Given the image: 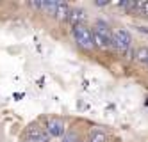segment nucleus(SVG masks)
Segmentation results:
<instances>
[{"instance_id":"f257e3e1","label":"nucleus","mask_w":148,"mask_h":142,"mask_svg":"<svg viewBox=\"0 0 148 142\" xmlns=\"http://www.w3.org/2000/svg\"><path fill=\"white\" fill-rule=\"evenodd\" d=\"M73 37H75L77 41V45L84 50H91L95 46V43H93V34H91V30L86 27V25H75L73 27Z\"/></svg>"},{"instance_id":"f03ea898","label":"nucleus","mask_w":148,"mask_h":142,"mask_svg":"<svg viewBox=\"0 0 148 142\" xmlns=\"http://www.w3.org/2000/svg\"><path fill=\"white\" fill-rule=\"evenodd\" d=\"M130 43H132V37L125 29H118L112 32V46L118 48L120 52L130 50Z\"/></svg>"},{"instance_id":"7ed1b4c3","label":"nucleus","mask_w":148,"mask_h":142,"mask_svg":"<svg viewBox=\"0 0 148 142\" xmlns=\"http://www.w3.org/2000/svg\"><path fill=\"white\" fill-rule=\"evenodd\" d=\"M64 132H66V126H64V123L61 121V119H50L48 121V124H47V133L50 135V137H61V135H64Z\"/></svg>"},{"instance_id":"20e7f679","label":"nucleus","mask_w":148,"mask_h":142,"mask_svg":"<svg viewBox=\"0 0 148 142\" xmlns=\"http://www.w3.org/2000/svg\"><path fill=\"white\" fill-rule=\"evenodd\" d=\"M27 140H30V142H48V133L41 132V128H38V126H32V128H29Z\"/></svg>"},{"instance_id":"39448f33","label":"nucleus","mask_w":148,"mask_h":142,"mask_svg":"<svg viewBox=\"0 0 148 142\" xmlns=\"http://www.w3.org/2000/svg\"><path fill=\"white\" fill-rule=\"evenodd\" d=\"M86 18V14H84L82 9H71L70 11V16H68V21L75 27V25H80V21Z\"/></svg>"},{"instance_id":"423d86ee","label":"nucleus","mask_w":148,"mask_h":142,"mask_svg":"<svg viewBox=\"0 0 148 142\" xmlns=\"http://www.w3.org/2000/svg\"><path fill=\"white\" fill-rule=\"evenodd\" d=\"M70 7H68V4H64V2H57V11H56V18L57 20H61V21H64V20H68V16H70Z\"/></svg>"},{"instance_id":"0eeeda50","label":"nucleus","mask_w":148,"mask_h":142,"mask_svg":"<svg viewBox=\"0 0 148 142\" xmlns=\"http://www.w3.org/2000/svg\"><path fill=\"white\" fill-rule=\"evenodd\" d=\"M93 34V43H95V46H98V48H102V50H107L109 46H112V43L111 41H107L105 37H102L100 34H97V32H91Z\"/></svg>"},{"instance_id":"6e6552de","label":"nucleus","mask_w":148,"mask_h":142,"mask_svg":"<svg viewBox=\"0 0 148 142\" xmlns=\"http://www.w3.org/2000/svg\"><path fill=\"white\" fill-rule=\"evenodd\" d=\"M41 11H43L45 14H52L56 16V11H57V2H54V0H47V2H41Z\"/></svg>"},{"instance_id":"1a4fd4ad","label":"nucleus","mask_w":148,"mask_h":142,"mask_svg":"<svg viewBox=\"0 0 148 142\" xmlns=\"http://www.w3.org/2000/svg\"><path fill=\"white\" fill-rule=\"evenodd\" d=\"M89 142H107V135L100 130H95V132L89 135Z\"/></svg>"},{"instance_id":"9d476101","label":"nucleus","mask_w":148,"mask_h":142,"mask_svg":"<svg viewBox=\"0 0 148 142\" xmlns=\"http://www.w3.org/2000/svg\"><path fill=\"white\" fill-rule=\"evenodd\" d=\"M136 59L146 64V59H148V48H137V50H136Z\"/></svg>"},{"instance_id":"9b49d317","label":"nucleus","mask_w":148,"mask_h":142,"mask_svg":"<svg viewBox=\"0 0 148 142\" xmlns=\"http://www.w3.org/2000/svg\"><path fill=\"white\" fill-rule=\"evenodd\" d=\"M62 142H79V137H77L75 133H64Z\"/></svg>"},{"instance_id":"f8f14e48","label":"nucleus","mask_w":148,"mask_h":142,"mask_svg":"<svg viewBox=\"0 0 148 142\" xmlns=\"http://www.w3.org/2000/svg\"><path fill=\"white\" fill-rule=\"evenodd\" d=\"M137 11H141L143 14H148V2H137Z\"/></svg>"},{"instance_id":"ddd939ff","label":"nucleus","mask_w":148,"mask_h":142,"mask_svg":"<svg viewBox=\"0 0 148 142\" xmlns=\"http://www.w3.org/2000/svg\"><path fill=\"white\" fill-rule=\"evenodd\" d=\"M109 4V0H98L97 2V5H107Z\"/></svg>"},{"instance_id":"4468645a","label":"nucleus","mask_w":148,"mask_h":142,"mask_svg":"<svg viewBox=\"0 0 148 142\" xmlns=\"http://www.w3.org/2000/svg\"><path fill=\"white\" fill-rule=\"evenodd\" d=\"M146 66H148V59H146Z\"/></svg>"},{"instance_id":"2eb2a0df","label":"nucleus","mask_w":148,"mask_h":142,"mask_svg":"<svg viewBox=\"0 0 148 142\" xmlns=\"http://www.w3.org/2000/svg\"><path fill=\"white\" fill-rule=\"evenodd\" d=\"M79 142H80V140H79Z\"/></svg>"}]
</instances>
